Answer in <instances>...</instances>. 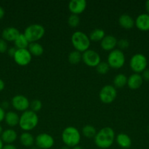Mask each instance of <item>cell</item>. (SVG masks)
I'll use <instances>...</instances> for the list:
<instances>
[{"label": "cell", "mask_w": 149, "mask_h": 149, "mask_svg": "<svg viewBox=\"0 0 149 149\" xmlns=\"http://www.w3.org/2000/svg\"><path fill=\"white\" fill-rule=\"evenodd\" d=\"M115 140V134L113 129L110 127H105L96 132L94 137V143L100 149L110 148Z\"/></svg>", "instance_id": "1"}, {"label": "cell", "mask_w": 149, "mask_h": 149, "mask_svg": "<svg viewBox=\"0 0 149 149\" xmlns=\"http://www.w3.org/2000/svg\"><path fill=\"white\" fill-rule=\"evenodd\" d=\"M61 140L68 148H73L79 145L81 141L80 132L75 127L69 126L64 128L61 133Z\"/></svg>", "instance_id": "2"}, {"label": "cell", "mask_w": 149, "mask_h": 149, "mask_svg": "<svg viewBox=\"0 0 149 149\" xmlns=\"http://www.w3.org/2000/svg\"><path fill=\"white\" fill-rule=\"evenodd\" d=\"M39 123V117L37 113L32 111V110H27L23 112L20 116L19 127L24 132H30L35 129Z\"/></svg>", "instance_id": "3"}, {"label": "cell", "mask_w": 149, "mask_h": 149, "mask_svg": "<svg viewBox=\"0 0 149 149\" xmlns=\"http://www.w3.org/2000/svg\"><path fill=\"white\" fill-rule=\"evenodd\" d=\"M71 42L73 47L74 48V50L78 51L81 53L89 49L91 45V40L89 39V36L86 35V33H85L84 32L80 31H77L72 33L71 37Z\"/></svg>", "instance_id": "4"}, {"label": "cell", "mask_w": 149, "mask_h": 149, "mask_svg": "<svg viewBox=\"0 0 149 149\" xmlns=\"http://www.w3.org/2000/svg\"><path fill=\"white\" fill-rule=\"evenodd\" d=\"M45 33V29L43 26L38 23L29 25L25 29L23 34L28 39L29 43L37 42L44 36Z\"/></svg>", "instance_id": "5"}, {"label": "cell", "mask_w": 149, "mask_h": 149, "mask_svg": "<svg viewBox=\"0 0 149 149\" xmlns=\"http://www.w3.org/2000/svg\"><path fill=\"white\" fill-rule=\"evenodd\" d=\"M125 61V55L123 51L119 49H115L110 51L108 55L107 63L109 65L110 68L119 69L124 66Z\"/></svg>", "instance_id": "6"}, {"label": "cell", "mask_w": 149, "mask_h": 149, "mask_svg": "<svg viewBox=\"0 0 149 149\" xmlns=\"http://www.w3.org/2000/svg\"><path fill=\"white\" fill-rule=\"evenodd\" d=\"M148 60L143 54L137 53L131 56L129 61V67L135 74L143 73L147 68Z\"/></svg>", "instance_id": "7"}, {"label": "cell", "mask_w": 149, "mask_h": 149, "mask_svg": "<svg viewBox=\"0 0 149 149\" xmlns=\"http://www.w3.org/2000/svg\"><path fill=\"white\" fill-rule=\"evenodd\" d=\"M101 101L105 104H110L115 100L117 97V90L113 85L107 84L102 87L99 93Z\"/></svg>", "instance_id": "8"}, {"label": "cell", "mask_w": 149, "mask_h": 149, "mask_svg": "<svg viewBox=\"0 0 149 149\" xmlns=\"http://www.w3.org/2000/svg\"><path fill=\"white\" fill-rule=\"evenodd\" d=\"M82 61L87 66L96 68L101 63V57L96 51L89 49L82 53Z\"/></svg>", "instance_id": "9"}, {"label": "cell", "mask_w": 149, "mask_h": 149, "mask_svg": "<svg viewBox=\"0 0 149 149\" xmlns=\"http://www.w3.org/2000/svg\"><path fill=\"white\" fill-rule=\"evenodd\" d=\"M53 138L48 133H40L35 138V145L39 149H50L54 145Z\"/></svg>", "instance_id": "10"}, {"label": "cell", "mask_w": 149, "mask_h": 149, "mask_svg": "<svg viewBox=\"0 0 149 149\" xmlns=\"http://www.w3.org/2000/svg\"><path fill=\"white\" fill-rule=\"evenodd\" d=\"M11 104L15 110L20 111L22 113L29 110V107H30V102H29V99L26 96L22 95H15L12 98Z\"/></svg>", "instance_id": "11"}, {"label": "cell", "mask_w": 149, "mask_h": 149, "mask_svg": "<svg viewBox=\"0 0 149 149\" xmlns=\"http://www.w3.org/2000/svg\"><path fill=\"white\" fill-rule=\"evenodd\" d=\"M32 55L28 49H17L13 56L15 62L20 66H26L32 61Z\"/></svg>", "instance_id": "12"}, {"label": "cell", "mask_w": 149, "mask_h": 149, "mask_svg": "<svg viewBox=\"0 0 149 149\" xmlns=\"http://www.w3.org/2000/svg\"><path fill=\"white\" fill-rule=\"evenodd\" d=\"M87 2L85 0H72L69 2L68 8L72 14L79 15L86 10Z\"/></svg>", "instance_id": "13"}, {"label": "cell", "mask_w": 149, "mask_h": 149, "mask_svg": "<svg viewBox=\"0 0 149 149\" xmlns=\"http://www.w3.org/2000/svg\"><path fill=\"white\" fill-rule=\"evenodd\" d=\"M134 26L142 31H149V15L148 13L139 15L134 20Z\"/></svg>", "instance_id": "14"}, {"label": "cell", "mask_w": 149, "mask_h": 149, "mask_svg": "<svg viewBox=\"0 0 149 149\" xmlns=\"http://www.w3.org/2000/svg\"><path fill=\"white\" fill-rule=\"evenodd\" d=\"M117 42H118V40L115 36L112 35H105L103 39L100 42L101 48L105 51L110 52L115 49V47L117 46Z\"/></svg>", "instance_id": "15"}, {"label": "cell", "mask_w": 149, "mask_h": 149, "mask_svg": "<svg viewBox=\"0 0 149 149\" xmlns=\"http://www.w3.org/2000/svg\"><path fill=\"white\" fill-rule=\"evenodd\" d=\"M143 79L140 74H131L127 79V84L128 87L131 90H137L142 86L143 83Z\"/></svg>", "instance_id": "16"}, {"label": "cell", "mask_w": 149, "mask_h": 149, "mask_svg": "<svg viewBox=\"0 0 149 149\" xmlns=\"http://www.w3.org/2000/svg\"><path fill=\"white\" fill-rule=\"evenodd\" d=\"M20 31L18 29L15 27H7L2 31L1 36L6 42H13L17 39L18 36L20 35Z\"/></svg>", "instance_id": "17"}, {"label": "cell", "mask_w": 149, "mask_h": 149, "mask_svg": "<svg viewBox=\"0 0 149 149\" xmlns=\"http://www.w3.org/2000/svg\"><path fill=\"white\" fill-rule=\"evenodd\" d=\"M18 134L13 129H7L3 131L1 135V139L6 144H13L17 140Z\"/></svg>", "instance_id": "18"}, {"label": "cell", "mask_w": 149, "mask_h": 149, "mask_svg": "<svg viewBox=\"0 0 149 149\" xmlns=\"http://www.w3.org/2000/svg\"><path fill=\"white\" fill-rule=\"evenodd\" d=\"M118 23L123 29L129 30L134 26V20L128 14H123L118 18Z\"/></svg>", "instance_id": "19"}, {"label": "cell", "mask_w": 149, "mask_h": 149, "mask_svg": "<svg viewBox=\"0 0 149 149\" xmlns=\"http://www.w3.org/2000/svg\"><path fill=\"white\" fill-rule=\"evenodd\" d=\"M115 141L118 146L122 148H129L131 146V139L127 134L119 133L115 137Z\"/></svg>", "instance_id": "20"}, {"label": "cell", "mask_w": 149, "mask_h": 149, "mask_svg": "<svg viewBox=\"0 0 149 149\" xmlns=\"http://www.w3.org/2000/svg\"><path fill=\"white\" fill-rule=\"evenodd\" d=\"M19 141L22 146L26 148L33 147V146L35 144V138L29 132H23L19 137Z\"/></svg>", "instance_id": "21"}, {"label": "cell", "mask_w": 149, "mask_h": 149, "mask_svg": "<svg viewBox=\"0 0 149 149\" xmlns=\"http://www.w3.org/2000/svg\"><path fill=\"white\" fill-rule=\"evenodd\" d=\"M19 120H20V116L16 112L10 111L7 112L5 113L4 121H5V123L9 127H15L17 125H18Z\"/></svg>", "instance_id": "22"}, {"label": "cell", "mask_w": 149, "mask_h": 149, "mask_svg": "<svg viewBox=\"0 0 149 149\" xmlns=\"http://www.w3.org/2000/svg\"><path fill=\"white\" fill-rule=\"evenodd\" d=\"M28 50L32 56H41L44 52V48L41 44L38 42H32L29 44Z\"/></svg>", "instance_id": "23"}, {"label": "cell", "mask_w": 149, "mask_h": 149, "mask_svg": "<svg viewBox=\"0 0 149 149\" xmlns=\"http://www.w3.org/2000/svg\"><path fill=\"white\" fill-rule=\"evenodd\" d=\"M29 42L23 33H20L17 39L14 41L15 47L16 49H28L29 45Z\"/></svg>", "instance_id": "24"}, {"label": "cell", "mask_w": 149, "mask_h": 149, "mask_svg": "<svg viewBox=\"0 0 149 149\" xmlns=\"http://www.w3.org/2000/svg\"><path fill=\"white\" fill-rule=\"evenodd\" d=\"M89 36L91 42H101L105 36V32L102 29H95L91 32Z\"/></svg>", "instance_id": "25"}, {"label": "cell", "mask_w": 149, "mask_h": 149, "mask_svg": "<svg viewBox=\"0 0 149 149\" xmlns=\"http://www.w3.org/2000/svg\"><path fill=\"white\" fill-rule=\"evenodd\" d=\"M127 77L124 74H118L114 77L113 86L115 88L121 89L127 84Z\"/></svg>", "instance_id": "26"}, {"label": "cell", "mask_w": 149, "mask_h": 149, "mask_svg": "<svg viewBox=\"0 0 149 149\" xmlns=\"http://www.w3.org/2000/svg\"><path fill=\"white\" fill-rule=\"evenodd\" d=\"M96 130L92 125H85L82 129V134L87 138H94L96 135Z\"/></svg>", "instance_id": "27"}, {"label": "cell", "mask_w": 149, "mask_h": 149, "mask_svg": "<svg viewBox=\"0 0 149 149\" xmlns=\"http://www.w3.org/2000/svg\"><path fill=\"white\" fill-rule=\"evenodd\" d=\"M68 61L72 65H77L82 61V53L77 50H73L69 54Z\"/></svg>", "instance_id": "28"}, {"label": "cell", "mask_w": 149, "mask_h": 149, "mask_svg": "<svg viewBox=\"0 0 149 149\" xmlns=\"http://www.w3.org/2000/svg\"><path fill=\"white\" fill-rule=\"evenodd\" d=\"M80 22V19L79 15H73L72 14L70 17H68V20H67V23H68L69 26L72 28H76L79 26Z\"/></svg>", "instance_id": "29"}, {"label": "cell", "mask_w": 149, "mask_h": 149, "mask_svg": "<svg viewBox=\"0 0 149 149\" xmlns=\"http://www.w3.org/2000/svg\"><path fill=\"white\" fill-rule=\"evenodd\" d=\"M110 66L107 62H102L96 67V71L100 74H106L109 71Z\"/></svg>", "instance_id": "30"}, {"label": "cell", "mask_w": 149, "mask_h": 149, "mask_svg": "<svg viewBox=\"0 0 149 149\" xmlns=\"http://www.w3.org/2000/svg\"><path fill=\"white\" fill-rule=\"evenodd\" d=\"M42 103L39 100L35 99V100H33L32 102H30V107H29L30 110L35 112V113L39 111L42 109Z\"/></svg>", "instance_id": "31"}, {"label": "cell", "mask_w": 149, "mask_h": 149, "mask_svg": "<svg viewBox=\"0 0 149 149\" xmlns=\"http://www.w3.org/2000/svg\"><path fill=\"white\" fill-rule=\"evenodd\" d=\"M117 46L118 47V49H121V50L126 49L129 47V42L127 39H121L118 40Z\"/></svg>", "instance_id": "32"}, {"label": "cell", "mask_w": 149, "mask_h": 149, "mask_svg": "<svg viewBox=\"0 0 149 149\" xmlns=\"http://www.w3.org/2000/svg\"><path fill=\"white\" fill-rule=\"evenodd\" d=\"M7 49H8V46H7V42L3 39H0V53H4L7 52Z\"/></svg>", "instance_id": "33"}, {"label": "cell", "mask_w": 149, "mask_h": 149, "mask_svg": "<svg viewBox=\"0 0 149 149\" xmlns=\"http://www.w3.org/2000/svg\"><path fill=\"white\" fill-rule=\"evenodd\" d=\"M142 77H143V80L149 81V69L146 68V69L142 73Z\"/></svg>", "instance_id": "34"}, {"label": "cell", "mask_w": 149, "mask_h": 149, "mask_svg": "<svg viewBox=\"0 0 149 149\" xmlns=\"http://www.w3.org/2000/svg\"><path fill=\"white\" fill-rule=\"evenodd\" d=\"M16 50H17V49H16L15 47H10V48H8V49H7V54H8L10 56L13 57L15 55V53Z\"/></svg>", "instance_id": "35"}, {"label": "cell", "mask_w": 149, "mask_h": 149, "mask_svg": "<svg viewBox=\"0 0 149 149\" xmlns=\"http://www.w3.org/2000/svg\"><path fill=\"white\" fill-rule=\"evenodd\" d=\"M5 111H4V109L0 106V122H2L3 120H4V116H5Z\"/></svg>", "instance_id": "36"}, {"label": "cell", "mask_w": 149, "mask_h": 149, "mask_svg": "<svg viewBox=\"0 0 149 149\" xmlns=\"http://www.w3.org/2000/svg\"><path fill=\"white\" fill-rule=\"evenodd\" d=\"M2 149H17V148L13 144H6L3 146Z\"/></svg>", "instance_id": "37"}, {"label": "cell", "mask_w": 149, "mask_h": 149, "mask_svg": "<svg viewBox=\"0 0 149 149\" xmlns=\"http://www.w3.org/2000/svg\"><path fill=\"white\" fill-rule=\"evenodd\" d=\"M4 15H5V11H4V8L0 6V20H1L4 17Z\"/></svg>", "instance_id": "38"}, {"label": "cell", "mask_w": 149, "mask_h": 149, "mask_svg": "<svg viewBox=\"0 0 149 149\" xmlns=\"http://www.w3.org/2000/svg\"><path fill=\"white\" fill-rule=\"evenodd\" d=\"M5 87V84H4V81H3L1 79H0V92L2 91L3 90Z\"/></svg>", "instance_id": "39"}, {"label": "cell", "mask_w": 149, "mask_h": 149, "mask_svg": "<svg viewBox=\"0 0 149 149\" xmlns=\"http://www.w3.org/2000/svg\"><path fill=\"white\" fill-rule=\"evenodd\" d=\"M145 10L148 13V14L149 15V0H148V1H145Z\"/></svg>", "instance_id": "40"}, {"label": "cell", "mask_w": 149, "mask_h": 149, "mask_svg": "<svg viewBox=\"0 0 149 149\" xmlns=\"http://www.w3.org/2000/svg\"><path fill=\"white\" fill-rule=\"evenodd\" d=\"M1 108H2L3 109H7V108H8L9 107V103H7V102H3L2 103H1Z\"/></svg>", "instance_id": "41"}, {"label": "cell", "mask_w": 149, "mask_h": 149, "mask_svg": "<svg viewBox=\"0 0 149 149\" xmlns=\"http://www.w3.org/2000/svg\"><path fill=\"white\" fill-rule=\"evenodd\" d=\"M3 146H4V143L2 142L1 138H0V149H2Z\"/></svg>", "instance_id": "42"}, {"label": "cell", "mask_w": 149, "mask_h": 149, "mask_svg": "<svg viewBox=\"0 0 149 149\" xmlns=\"http://www.w3.org/2000/svg\"><path fill=\"white\" fill-rule=\"evenodd\" d=\"M72 149H83L82 147L79 146H77L75 147H73V148H72Z\"/></svg>", "instance_id": "43"}, {"label": "cell", "mask_w": 149, "mask_h": 149, "mask_svg": "<svg viewBox=\"0 0 149 149\" xmlns=\"http://www.w3.org/2000/svg\"><path fill=\"white\" fill-rule=\"evenodd\" d=\"M3 132V129H2V127H1V125H0V136H1V135L2 134Z\"/></svg>", "instance_id": "44"}, {"label": "cell", "mask_w": 149, "mask_h": 149, "mask_svg": "<svg viewBox=\"0 0 149 149\" xmlns=\"http://www.w3.org/2000/svg\"><path fill=\"white\" fill-rule=\"evenodd\" d=\"M148 132H149V127H148Z\"/></svg>", "instance_id": "45"}]
</instances>
